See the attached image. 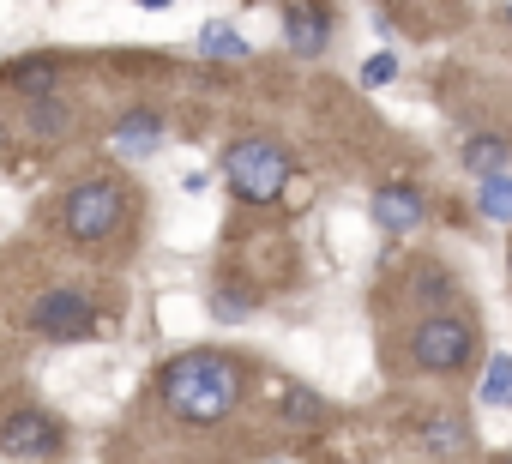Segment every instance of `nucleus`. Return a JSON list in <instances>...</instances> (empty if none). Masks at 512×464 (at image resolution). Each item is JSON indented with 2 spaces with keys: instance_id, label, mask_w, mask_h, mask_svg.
<instances>
[{
  "instance_id": "nucleus-8",
  "label": "nucleus",
  "mask_w": 512,
  "mask_h": 464,
  "mask_svg": "<svg viewBox=\"0 0 512 464\" xmlns=\"http://www.w3.org/2000/svg\"><path fill=\"white\" fill-rule=\"evenodd\" d=\"M284 31H290V49L296 55H320L326 49V13H320V0H290Z\"/></svg>"
},
{
  "instance_id": "nucleus-10",
  "label": "nucleus",
  "mask_w": 512,
  "mask_h": 464,
  "mask_svg": "<svg viewBox=\"0 0 512 464\" xmlns=\"http://www.w3.org/2000/svg\"><path fill=\"white\" fill-rule=\"evenodd\" d=\"M482 217L488 223H512V175L500 169V175H482Z\"/></svg>"
},
{
  "instance_id": "nucleus-7",
  "label": "nucleus",
  "mask_w": 512,
  "mask_h": 464,
  "mask_svg": "<svg viewBox=\"0 0 512 464\" xmlns=\"http://www.w3.org/2000/svg\"><path fill=\"white\" fill-rule=\"evenodd\" d=\"M374 223L392 229V236H410V229L422 223V193L416 187H380L374 193Z\"/></svg>"
},
{
  "instance_id": "nucleus-12",
  "label": "nucleus",
  "mask_w": 512,
  "mask_h": 464,
  "mask_svg": "<svg viewBox=\"0 0 512 464\" xmlns=\"http://www.w3.org/2000/svg\"><path fill=\"white\" fill-rule=\"evenodd\" d=\"M199 49L217 55V61H247V43H241L229 25H205V31H199Z\"/></svg>"
},
{
  "instance_id": "nucleus-16",
  "label": "nucleus",
  "mask_w": 512,
  "mask_h": 464,
  "mask_svg": "<svg viewBox=\"0 0 512 464\" xmlns=\"http://www.w3.org/2000/svg\"><path fill=\"white\" fill-rule=\"evenodd\" d=\"M392 73H398V61H392V55H374V61L362 67V85H368V91H380V85H386Z\"/></svg>"
},
{
  "instance_id": "nucleus-18",
  "label": "nucleus",
  "mask_w": 512,
  "mask_h": 464,
  "mask_svg": "<svg viewBox=\"0 0 512 464\" xmlns=\"http://www.w3.org/2000/svg\"><path fill=\"white\" fill-rule=\"evenodd\" d=\"M247 308H253L247 296H217V302H211V314H217V320H247Z\"/></svg>"
},
{
  "instance_id": "nucleus-3",
  "label": "nucleus",
  "mask_w": 512,
  "mask_h": 464,
  "mask_svg": "<svg viewBox=\"0 0 512 464\" xmlns=\"http://www.w3.org/2000/svg\"><path fill=\"white\" fill-rule=\"evenodd\" d=\"M121 211H127V193L115 181H79L67 193V229L79 242H103L109 229L121 223Z\"/></svg>"
},
{
  "instance_id": "nucleus-19",
  "label": "nucleus",
  "mask_w": 512,
  "mask_h": 464,
  "mask_svg": "<svg viewBox=\"0 0 512 464\" xmlns=\"http://www.w3.org/2000/svg\"><path fill=\"white\" fill-rule=\"evenodd\" d=\"M145 7H163V0H145Z\"/></svg>"
},
{
  "instance_id": "nucleus-15",
  "label": "nucleus",
  "mask_w": 512,
  "mask_h": 464,
  "mask_svg": "<svg viewBox=\"0 0 512 464\" xmlns=\"http://www.w3.org/2000/svg\"><path fill=\"white\" fill-rule=\"evenodd\" d=\"M284 416H290V422H320L326 410L314 404V392H290V398H284Z\"/></svg>"
},
{
  "instance_id": "nucleus-4",
  "label": "nucleus",
  "mask_w": 512,
  "mask_h": 464,
  "mask_svg": "<svg viewBox=\"0 0 512 464\" xmlns=\"http://www.w3.org/2000/svg\"><path fill=\"white\" fill-rule=\"evenodd\" d=\"M416 368H428V374H452V368H464L470 362V350H476V332L458 320V314H440V320H422L416 326Z\"/></svg>"
},
{
  "instance_id": "nucleus-14",
  "label": "nucleus",
  "mask_w": 512,
  "mask_h": 464,
  "mask_svg": "<svg viewBox=\"0 0 512 464\" xmlns=\"http://www.w3.org/2000/svg\"><path fill=\"white\" fill-rule=\"evenodd\" d=\"M422 440H428V452H458L470 434H464V422H458V416H434V422L422 428Z\"/></svg>"
},
{
  "instance_id": "nucleus-17",
  "label": "nucleus",
  "mask_w": 512,
  "mask_h": 464,
  "mask_svg": "<svg viewBox=\"0 0 512 464\" xmlns=\"http://www.w3.org/2000/svg\"><path fill=\"white\" fill-rule=\"evenodd\" d=\"M7 79H13L19 91H49V67H13Z\"/></svg>"
},
{
  "instance_id": "nucleus-9",
  "label": "nucleus",
  "mask_w": 512,
  "mask_h": 464,
  "mask_svg": "<svg viewBox=\"0 0 512 464\" xmlns=\"http://www.w3.org/2000/svg\"><path fill=\"white\" fill-rule=\"evenodd\" d=\"M157 139H163V127H157V115H151V109H133V115L115 127V151H121V157H151V151H157Z\"/></svg>"
},
{
  "instance_id": "nucleus-13",
  "label": "nucleus",
  "mask_w": 512,
  "mask_h": 464,
  "mask_svg": "<svg viewBox=\"0 0 512 464\" xmlns=\"http://www.w3.org/2000/svg\"><path fill=\"white\" fill-rule=\"evenodd\" d=\"M464 163H470L476 175H500V169H506V145H500V139H470V145H464Z\"/></svg>"
},
{
  "instance_id": "nucleus-5",
  "label": "nucleus",
  "mask_w": 512,
  "mask_h": 464,
  "mask_svg": "<svg viewBox=\"0 0 512 464\" xmlns=\"http://www.w3.org/2000/svg\"><path fill=\"white\" fill-rule=\"evenodd\" d=\"M31 332L43 338H85L91 332V302L79 290H49L31 302Z\"/></svg>"
},
{
  "instance_id": "nucleus-6",
  "label": "nucleus",
  "mask_w": 512,
  "mask_h": 464,
  "mask_svg": "<svg viewBox=\"0 0 512 464\" xmlns=\"http://www.w3.org/2000/svg\"><path fill=\"white\" fill-rule=\"evenodd\" d=\"M0 446L13 458H49L61 446V428L43 410H19V416H7V428H0Z\"/></svg>"
},
{
  "instance_id": "nucleus-2",
  "label": "nucleus",
  "mask_w": 512,
  "mask_h": 464,
  "mask_svg": "<svg viewBox=\"0 0 512 464\" xmlns=\"http://www.w3.org/2000/svg\"><path fill=\"white\" fill-rule=\"evenodd\" d=\"M223 175H229V187H235L241 199L272 205V199L284 193V181H290V157H284V145H272V139H235L229 157H223Z\"/></svg>"
},
{
  "instance_id": "nucleus-11",
  "label": "nucleus",
  "mask_w": 512,
  "mask_h": 464,
  "mask_svg": "<svg viewBox=\"0 0 512 464\" xmlns=\"http://www.w3.org/2000/svg\"><path fill=\"white\" fill-rule=\"evenodd\" d=\"M476 398H482V404H500V410L512 404V356H494V362H488V374H482V392H476Z\"/></svg>"
},
{
  "instance_id": "nucleus-1",
  "label": "nucleus",
  "mask_w": 512,
  "mask_h": 464,
  "mask_svg": "<svg viewBox=\"0 0 512 464\" xmlns=\"http://www.w3.org/2000/svg\"><path fill=\"white\" fill-rule=\"evenodd\" d=\"M241 398V368L217 350H187L163 368V404L181 422H223Z\"/></svg>"
},
{
  "instance_id": "nucleus-20",
  "label": "nucleus",
  "mask_w": 512,
  "mask_h": 464,
  "mask_svg": "<svg viewBox=\"0 0 512 464\" xmlns=\"http://www.w3.org/2000/svg\"><path fill=\"white\" fill-rule=\"evenodd\" d=\"M500 464H512V458H500Z\"/></svg>"
}]
</instances>
